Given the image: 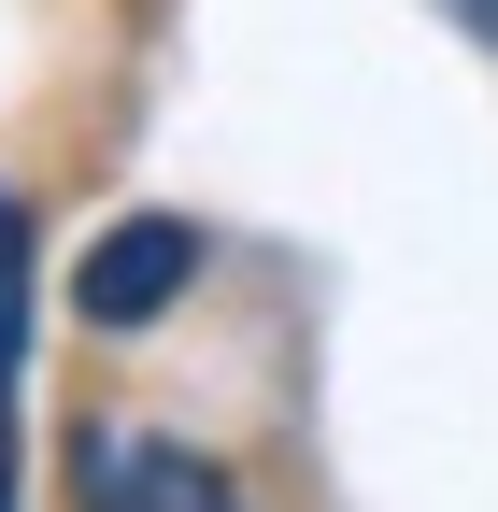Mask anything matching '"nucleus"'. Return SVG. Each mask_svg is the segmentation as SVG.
<instances>
[{
	"mask_svg": "<svg viewBox=\"0 0 498 512\" xmlns=\"http://www.w3.org/2000/svg\"><path fill=\"white\" fill-rule=\"evenodd\" d=\"M185 285H200V228H185V214H114L72 256V313H86V328H157Z\"/></svg>",
	"mask_w": 498,
	"mask_h": 512,
	"instance_id": "f257e3e1",
	"label": "nucleus"
},
{
	"mask_svg": "<svg viewBox=\"0 0 498 512\" xmlns=\"http://www.w3.org/2000/svg\"><path fill=\"white\" fill-rule=\"evenodd\" d=\"M15 399H29V200L0 185V512H29V470H15Z\"/></svg>",
	"mask_w": 498,
	"mask_h": 512,
	"instance_id": "7ed1b4c3",
	"label": "nucleus"
},
{
	"mask_svg": "<svg viewBox=\"0 0 498 512\" xmlns=\"http://www.w3.org/2000/svg\"><path fill=\"white\" fill-rule=\"evenodd\" d=\"M456 29H470V43H498V0H456Z\"/></svg>",
	"mask_w": 498,
	"mask_h": 512,
	"instance_id": "20e7f679",
	"label": "nucleus"
},
{
	"mask_svg": "<svg viewBox=\"0 0 498 512\" xmlns=\"http://www.w3.org/2000/svg\"><path fill=\"white\" fill-rule=\"evenodd\" d=\"M72 484H86V512H242V484L214 456L143 441V427H86L72 441Z\"/></svg>",
	"mask_w": 498,
	"mask_h": 512,
	"instance_id": "f03ea898",
	"label": "nucleus"
}]
</instances>
